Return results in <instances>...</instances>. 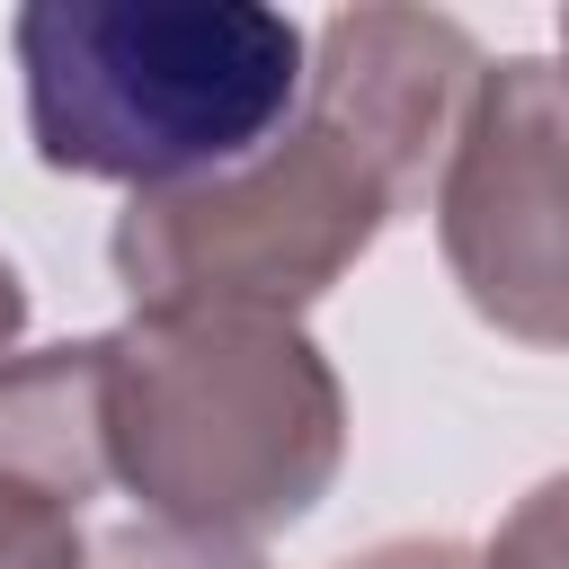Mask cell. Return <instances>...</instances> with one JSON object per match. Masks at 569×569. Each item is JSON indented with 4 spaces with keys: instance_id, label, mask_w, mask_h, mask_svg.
<instances>
[{
    "instance_id": "cell-1",
    "label": "cell",
    "mask_w": 569,
    "mask_h": 569,
    "mask_svg": "<svg viewBox=\"0 0 569 569\" xmlns=\"http://www.w3.org/2000/svg\"><path fill=\"white\" fill-rule=\"evenodd\" d=\"M489 53L445 9L365 0L311 27V80L276 142L240 169L124 196L107 267L133 311H276L302 320L347 284L400 213L436 204Z\"/></svg>"
},
{
    "instance_id": "cell-2",
    "label": "cell",
    "mask_w": 569,
    "mask_h": 569,
    "mask_svg": "<svg viewBox=\"0 0 569 569\" xmlns=\"http://www.w3.org/2000/svg\"><path fill=\"white\" fill-rule=\"evenodd\" d=\"M9 53L36 160L133 196L240 169L311 80V27L267 0H27Z\"/></svg>"
},
{
    "instance_id": "cell-3",
    "label": "cell",
    "mask_w": 569,
    "mask_h": 569,
    "mask_svg": "<svg viewBox=\"0 0 569 569\" xmlns=\"http://www.w3.org/2000/svg\"><path fill=\"white\" fill-rule=\"evenodd\" d=\"M347 462V382L276 311H133L107 329V471L133 516L267 542Z\"/></svg>"
},
{
    "instance_id": "cell-4",
    "label": "cell",
    "mask_w": 569,
    "mask_h": 569,
    "mask_svg": "<svg viewBox=\"0 0 569 569\" xmlns=\"http://www.w3.org/2000/svg\"><path fill=\"white\" fill-rule=\"evenodd\" d=\"M427 213L462 302L498 338L569 356V80L560 62L498 53L480 71Z\"/></svg>"
},
{
    "instance_id": "cell-5",
    "label": "cell",
    "mask_w": 569,
    "mask_h": 569,
    "mask_svg": "<svg viewBox=\"0 0 569 569\" xmlns=\"http://www.w3.org/2000/svg\"><path fill=\"white\" fill-rule=\"evenodd\" d=\"M89 507L18 462H0V569H89Z\"/></svg>"
},
{
    "instance_id": "cell-6",
    "label": "cell",
    "mask_w": 569,
    "mask_h": 569,
    "mask_svg": "<svg viewBox=\"0 0 569 569\" xmlns=\"http://www.w3.org/2000/svg\"><path fill=\"white\" fill-rule=\"evenodd\" d=\"M89 569H267L258 542H222V533H187L160 516H116L89 533Z\"/></svg>"
},
{
    "instance_id": "cell-7",
    "label": "cell",
    "mask_w": 569,
    "mask_h": 569,
    "mask_svg": "<svg viewBox=\"0 0 569 569\" xmlns=\"http://www.w3.org/2000/svg\"><path fill=\"white\" fill-rule=\"evenodd\" d=\"M480 569H569V471L533 480L498 516V533L480 542Z\"/></svg>"
},
{
    "instance_id": "cell-8",
    "label": "cell",
    "mask_w": 569,
    "mask_h": 569,
    "mask_svg": "<svg viewBox=\"0 0 569 569\" xmlns=\"http://www.w3.org/2000/svg\"><path fill=\"white\" fill-rule=\"evenodd\" d=\"M338 569H480V551L453 542V533H391V542H373V551H356Z\"/></svg>"
},
{
    "instance_id": "cell-9",
    "label": "cell",
    "mask_w": 569,
    "mask_h": 569,
    "mask_svg": "<svg viewBox=\"0 0 569 569\" xmlns=\"http://www.w3.org/2000/svg\"><path fill=\"white\" fill-rule=\"evenodd\" d=\"M18 329H27V276L0 258V356L18 347Z\"/></svg>"
},
{
    "instance_id": "cell-10",
    "label": "cell",
    "mask_w": 569,
    "mask_h": 569,
    "mask_svg": "<svg viewBox=\"0 0 569 569\" xmlns=\"http://www.w3.org/2000/svg\"><path fill=\"white\" fill-rule=\"evenodd\" d=\"M560 80H569V18H560Z\"/></svg>"
}]
</instances>
